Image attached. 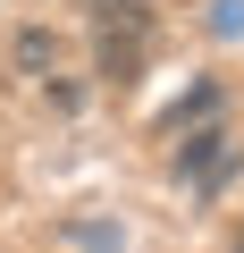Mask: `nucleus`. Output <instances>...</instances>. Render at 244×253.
Segmentation results:
<instances>
[{
  "label": "nucleus",
  "instance_id": "423d86ee",
  "mask_svg": "<svg viewBox=\"0 0 244 253\" xmlns=\"http://www.w3.org/2000/svg\"><path fill=\"white\" fill-rule=\"evenodd\" d=\"M236 253H244V228H236Z\"/></svg>",
  "mask_w": 244,
  "mask_h": 253
},
{
  "label": "nucleus",
  "instance_id": "39448f33",
  "mask_svg": "<svg viewBox=\"0 0 244 253\" xmlns=\"http://www.w3.org/2000/svg\"><path fill=\"white\" fill-rule=\"evenodd\" d=\"M68 236H76V245H93V253H118V245H127V228H109V219H76Z\"/></svg>",
  "mask_w": 244,
  "mask_h": 253
},
{
  "label": "nucleus",
  "instance_id": "f257e3e1",
  "mask_svg": "<svg viewBox=\"0 0 244 253\" xmlns=\"http://www.w3.org/2000/svg\"><path fill=\"white\" fill-rule=\"evenodd\" d=\"M227 169H236V135H219V126H210V135H194V144L177 152V177H185V186H219Z\"/></svg>",
  "mask_w": 244,
  "mask_h": 253
},
{
  "label": "nucleus",
  "instance_id": "7ed1b4c3",
  "mask_svg": "<svg viewBox=\"0 0 244 253\" xmlns=\"http://www.w3.org/2000/svg\"><path fill=\"white\" fill-rule=\"evenodd\" d=\"M101 26H152V0H93Z\"/></svg>",
  "mask_w": 244,
  "mask_h": 253
},
{
  "label": "nucleus",
  "instance_id": "f03ea898",
  "mask_svg": "<svg viewBox=\"0 0 244 253\" xmlns=\"http://www.w3.org/2000/svg\"><path fill=\"white\" fill-rule=\"evenodd\" d=\"M17 68H26V76H51V68H59V34L26 26V34H17Z\"/></svg>",
  "mask_w": 244,
  "mask_h": 253
},
{
  "label": "nucleus",
  "instance_id": "20e7f679",
  "mask_svg": "<svg viewBox=\"0 0 244 253\" xmlns=\"http://www.w3.org/2000/svg\"><path fill=\"white\" fill-rule=\"evenodd\" d=\"M219 42H244V0H210V17H202Z\"/></svg>",
  "mask_w": 244,
  "mask_h": 253
}]
</instances>
